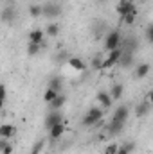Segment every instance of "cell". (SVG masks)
<instances>
[{"mask_svg": "<svg viewBox=\"0 0 153 154\" xmlns=\"http://www.w3.org/2000/svg\"><path fill=\"white\" fill-rule=\"evenodd\" d=\"M101 120H103V109L97 108V106H92V108L85 113V116L81 118V124H83L85 127H94V125H97Z\"/></svg>", "mask_w": 153, "mask_h": 154, "instance_id": "obj_1", "label": "cell"}, {"mask_svg": "<svg viewBox=\"0 0 153 154\" xmlns=\"http://www.w3.org/2000/svg\"><path fill=\"white\" fill-rule=\"evenodd\" d=\"M61 14H63V7H61L60 2H50L49 0L41 5V16H45V18L54 20V18H60Z\"/></svg>", "mask_w": 153, "mask_h": 154, "instance_id": "obj_2", "label": "cell"}, {"mask_svg": "<svg viewBox=\"0 0 153 154\" xmlns=\"http://www.w3.org/2000/svg\"><path fill=\"white\" fill-rule=\"evenodd\" d=\"M119 48L122 52H132L135 54L139 50V38L135 34H124L121 36V43H119Z\"/></svg>", "mask_w": 153, "mask_h": 154, "instance_id": "obj_3", "label": "cell"}, {"mask_svg": "<svg viewBox=\"0 0 153 154\" xmlns=\"http://www.w3.org/2000/svg\"><path fill=\"white\" fill-rule=\"evenodd\" d=\"M121 31L119 29H112L105 34V50L110 52V50H115L119 48V43H121Z\"/></svg>", "mask_w": 153, "mask_h": 154, "instance_id": "obj_4", "label": "cell"}, {"mask_svg": "<svg viewBox=\"0 0 153 154\" xmlns=\"http://www.w3.org/2000/svg\"><path fill=\"white\" fill-rule=\"evenodd\" d=\"M61 122H65V116L61 113V109H58V111H49V113H47L45 120H43V125H45V129L49 131L52 125L61 124Z\"/></svg>", "mask_w": 153, "mask_h": 154, "instance_id": "obj_5", "label": "cell"}, {"mask_svg": "<svg viewBox=\"0 0 153 154\" xmlns=\"http://www.w3.org/2000/svg\"><path fill=\"white\" fill-rule=\"evenodd\" d=\"M121 68L128 70V68H133L135 66V54L132 52H122L121 50V57H119V63H117Z\"/></svg>", "mask_w": 153, "mask_h": 154, "instance_id": "obj_6", "label": "cell"}, {"mask_svg": "<svg viewBox=\"0 0 153 154\" xmlns=\"http://www.w3.org/2000/svg\"><path fill=\"white\" fill-rule=\"evenodd\" d=\"M119 57H121V48H115V50H110L108 56L103 59V66L101 68H112L119 63Z\"/></svg>", "mask_w": 153, "mask_h": 154, "instance_id": "obj_7", "label": "cell"}, {"mask_svg": "<svg viewBox=\"0 0 153 154\" xmlns=\"http://www.w3.org/2000/svg\"><path fill=\"white\" fill-rule=\"evenodd\" d=\"M0 20L4 23H15V20H16V9H15V5H5L2 9V13H0Z\"/></svg>", "mask_w": 153, "mask_h": 154, "instance_id": "obj_8", "label": "cell"}, {"mask_svg": "<svg viewBox=\"0 0 153 154\" xmlns=\"http://www.w3.org/2000/svg\"><path fill=\"white\" fill-rule=\"evenodd\" d=\"M65 104H67V95H65V93H58V95L49 102V111H58V109H61Z\"/></svg>", "mask_w": 153, "mask_h": 154, "instance_id": "obj_9", "label": "cell"}, {"mask_svg": "<svg viewBox=\"0 0 153 154\" xmlns=\"http://www.w3.org/2000/svg\"><path fill=\"white\" fill-rule=\"evenodd\" d=\"M65 122H61V124H56V125H52L50 129H49V138L52 140V142H56V140H60L63 134H65Z\"/></svg>", "mask_w": 153, "mask_h": 154, "instance_id": "obj_10", "label": "cell"}, {"mask_svg": "<svg viewBox=\"0 0 153 154\" xmlns=\"http://www.w3.org/2000/svg\"><path fill=\"white\" fill-rule=\"evenodd\" d=\"M124 125L126 124H122V122H117V120H110L108 122V125H106V133L110 134V136H119L121 133H122V129H124Z\"/></svg>", "mask_w": 153, "mask_h": 154, "instance_id": "obj_11", "label": "cell"}, {"mask_svg": "<svg viewBox=\"0 0 153 154\" xmlns=\"http://www.w3.org/2000/svg\"><path fill=\"white\" fill-rule=\"evenodd\" d=\"M135 9H137V7H135V2H133V0L119 2V5H117V14H119V18H122L124 14H128V13L135 11Z\"/></svg>", "mask_w": 153, "mask_h": 154, "instance_id": "obj_12", "label": "cell"}, {"mask_svg": "<svg viewBox=\"0 0 153 154\" xmlns=\"http://www.w3.org/2000/svg\"><path fill=\"white\" fill-rule=\"evenodd\" d=\"M108 31H110V29H108V25H106L105 20L97 18V20L94 22V38H101V36H105Z\"/></svg>", "mask_w": 153, "mask_h": 154, "instance_id": "obj_13", "label": "cell"}, {"mask_svg": "<svg viewBox=\"0 0 153 154\" xmlns=\"http://www.w3.org/2000/svg\"><path fill=\"white\" fill-rule=\"evenodd\" d=\"M96 100L99 102V106H101V109H108V108L112 106V102H114L108 91H99V93L96 95Z\"/></svg>", "mask_w": 153, "mask_h": 154, "instance_id": "obj_14", "label": "cell"}, {"mask_svg": "<svg viewBox=\"0 0 153 154\" xmlns=\"http://www.w3.org/2000/svg\"><path fill=\"white\" fill-rule=\"evenodd\" d=\"M150 111H151V102H150V99L142 100V102L135 108V115H137V118H144V116H148L150 115Z\"/></svg>", "mask_w": 153, "mask_h": 154, "instance_id": "obj_15", "label": "cell"}, {"mask_svg": "<svg viewBox=\"0 0 153 154\" xmlns=\"http://www.w3.org/2000/svg\"><path fill=\"white\" fill-rule=\"evenodd\" d=\"M128 116H130V108L128 106H119L117 109H115V113H114V120H117V122H122V124H126V120H128Z\"/></svg>", "mask_w": 153, "mask_h": 154, "instance_id": "obj_16", "label": "cell"}, {"mask_svg": "<svg viewBox=\"0 0 153 154\" xmlns=\"http://www.w3.org/2000/svg\"><path fill=\"white\" fill-rule=\"evenodd\" d=\"M67 65H69L72 70H76V72H85V70H86V63H85L81 57H74V56H70L69 61H67Z\"/></svg>", "mask_w": 153, "mask_h": 154, "instance_id": "obj_17", "label": "cell"}, {"mask_svg": "<svg viewBox=\"0 0 153 154\" xmlns=\"http://www.w3.org/2000/svg\"><path fill=\"white\" fill-rule=\"evenodd\" d=\"M15 134H16V127H15L13 124H0V136H2V138L11 140Z\"/></svg>", "mask_w": 153, "mask_h": 154, "instance_id": "obj_18", "label": "cell"}, {"mask_svg": "<svg viewBox=\"0 0 153 154\" xmlns=\"http://www.w3.org/2000/svg\"><path fill=\"white\" fill-rule=\"evenodd\" d=\"M47 88L54 90L56 93H61V90H63V77L61 75H52L49 79V86H47Z\"/></svg>", "mask_w": 153, "mask_h": 154, "instance_id": "obj_19", "label": "cell"}, {"mask_svg": "<svg viewBox=\"0 0 153 154\" xmlns=\"http://www.w3.org/2000/svg\"><path fill=\"white\" fill-rule=\"evenodd\" d=\"M150 70H151L150 63H139V65H135V79H144V77H148Z\"/></svg>", "mask_w": 153, "mask_h": 154, "instance_id": "obj_20", "label": "cell"}, {"mask_svg": "<svg viewBox=\"0 0 153 154\" xmlns=\"http://www.w3.org/2000/svg\"><path fill=\"white\" fill-rule=\"evenodd\" d=\"M122 93H124V86H122L121 82H117V84H114V86L110 88V97H112V100H121V99H122Z\"/></svg>", "mask_w": 153, "mask_h": 154, "instance_id": "obj_21", "label": "cell"}, {"mask_svg": "<svg viewBox=\"0 0 153 154\" xmlns=\"http://www.w3.org/2000/svg\"><path fill=\"white\" fill-rule=\"evenodd\" d=\"M43 38H45V32L41 31V29H33L31 32H29V41L31 43H43Z\"/></svg>", "mask_w": 153, "mask_h": 154, "instance_id": "obj_22", "label": "cell"}, {"mask_svg": "<svg viewBox=\"0 0 153 154\" xmlns=\"http://www.w3.org/2000/svg\"><path fill=\"white\" fill-rule=\"evenodd\" d=\"M69 57H70L69 50H67V48H61L60 52L54 54V63H58V65H65V63L69 61Z\"/></svg>", "mask_w": 153, "mask_h": 154, "instance_id": "obj_23", "label": "cell"}, {"mask_svg": "<svg viewBox=\"0 0 153 154\" xmlns=\"http://www.w3.org/2000/svg\"><path fill=\"white\" fill-rule=\"evenodd\" d=\"M45 36H50V38H56L58 34H60V25L56 23V22H50L47 27H45Z\"/></svg>", "mask_w": 153, "mask_h": 154, "instance_id": "obj_24", "label": "cell"}, {"mask_svg": "<svg viewBox=\"0 0 153 154\" xmlns=\"http://www.w3.org/2000/svg\"><path fill=\"white\" fill-rule=\"evenodd\" d=\"M122 23H126V25H133L135 23V20H137V9L135 11H132V13H128V14H124L122 18H119Z\"/></svg>", "mask_w": 153, "mask_h": 154, "instance_id": "obj_25", "label": "cell"}, {"mask_svg": "<svg viewBox=\"0 0 153 154\" xmlns=\"http://www.w3.org/2000/svg\"><path fill=\"white\" fill-rule=\"evenodd\" d=\"M29 16L34 18V20H38L40 16H41V5H38V4L29 5Z\"/></svg>", "mask_w": 153, "mask_h": 154, "instance_id": "obj_26", "label": "cell"}, {"mask_svg": "<svg viewBox=\"0 0 153 154\" xmlns=\"http://www.w3.org/2000/svg\"><path fill=\"white\" fill-rule=\"evenodd\" d=\"M40 50H41V45L40 43H31L29 41V45H27V54L29 56H38Z\"/></svg>", "mask_w": 153, "mask_h": 154, "instance_id": "obj_27", "label": "cell"}, {"mask_svg": "<svg viewBox=\"0 0 153 154\" xmlns=\"http://www.w3.org/2000/svg\"><path fill=\"white\" fill-rule=\"evenodd\" d=\"M43 147H45V140H38V142H34L33 147H31V154H41Z\"/></svg>", "mask_w": 153, "mask_h": 154, "instance_id": "obj_28", "label": "cell"}, {"mask_svg": "<svg viewBox=\"0 0 153 154\" xmlns=\"http://www.w3.org/2000/svg\"><path fill=\"white\" fill-rule=\"evenodd\" d=\"M56 95H58V93H56L54 90H50V88H47V90H45V93H43V100H45V102L49 104V102H50V100H52V99H54Z\"/></svg>", "mask_w": 153, "mask_h": 154, "instance_id": "obj_29", "label": "cell"}, {"mask_svg": "<svg viewBox=\"0 0 153 154\" xmlns=\"http://www.w3.org/2000/svg\"><path fill=\"white\" fill-rule=\"evenodd\" d=\"M144 36H146V41L148 43H153V23H148V27L144 31Z\"/></svg>", "mask_w": 153, "mask_h": 154, "instance_id": "obj_30", "label": "cell"}, {"mask_svg": "<svg viewBox=\"0 0 153 154\" xmlns=\"http://www.w3.org/2000/svg\"><path fill=\"white\" fill-rule=\"evenodd\" d=\"M101 66H103V59H101V57H97V56H96V57H92V68H94V70H99Z\"/></svg>", "mask_w": 153, "mask_h": 154, "instance_id": "obj_31", "label": "cell"}, {"mask_svg": "<svg viewBox=\"0 0 153 154\" xmlns=\"http://www.w3.org/2000/svg\"><path fill=\"white\" fill-rule=\"evenodd\" d=\"M117 149H119L117 143H110V145L105 147V154H117Z\"/></svg>", "mask_w": 153, "mask_h": 154, "instance_id": "obj_32", "label": "cell"}, {"mask_svg": "<svg viewBox=\"0 0 153 154\" xmlns=\"http://www.w3.org/2000/svg\"><path fill=\"white\" fill-rule=\"evenodd\" d=\"M121 147H122V149H126V151H128L130 154L135 151V143H133V142H124V143H122Z\"/></svg>", "mask_w": 153, "mask_h": 154, "instance_id": "obj_33", "label": "cell"}, {"mask_svg": "<svg viewBox=\"0 0 153 154\" xmlns=\"http://www.w3.org/2000/svg\"><path fill=\"white\" fill-rule=\"evenodd\" d=\"M5 97H7V88L5 84H0V100H5Z\"/></svg>", "mask_w": 153, "mask_h": 154, "instance_id": "obj_34", "label": "cell"}, {"mask_svg": "<svg viewBox=\"0 0 153 154\" xmlns=\"http://www.w3.org/2000/svg\"><path fill=\"white\" fill-rule=\"evenodd\" d=\"M13 151H15V149H13L11 142H9V143H7V145H5V147L2 149V154H13Z\"/></svg>", "mask_w": 153, "mask_h": 154, "instance_id": "obj_35", "label": "cell"}, {"mask_svg": "<svg viewBox=\"0 0 153 154\" xmlns=\"http://www.w3.org/2000/svg\"><path fill=\"white\" fill-rule=\"evenodd\" d=\"M7 143H9V140H7V138H2V136H0V152H2V149H4V147H5Z\"/></svg>", "mask_w": 153, "mask_h": 154, "instance_id": "obj_36", "label": "cell"}, {"mask_svg": "<svg viewBox=\"0 0 153 154\" xmlns=\"http://www.w3.org/2000/svg\"><path fill=\"white\" fill-rule=\"evenodd\" d=\"M117 154H130V152H128L126 149H122V147L119 145V149H117Z\"/></svg>", "mask_w": 153, "mask_h": 154, "instance_id": "obj_37", "label": "cell"}, {"mask_svg": "<svg viewBox=\"0 0 153 154\" xmlns=\"http://www.w3.org/2000/svg\"><path fill=\"white\" fill-rule=\"evenodd\" d=\"M2 108H4V100H0V111H2Z\"/></svg>", "mask_w": 153, "mask_h": 154, "instance_id": "obj_38", "label": "cell"}, {"mask_svg": "<svg viewBox=\"0 0 153 154\" xmlns=\"http://www.w3.org/2000/svg\"><path fill=\"white\" fill-rule=\"evenodd\" d=\"M50 2H61V0H50Z\"/></svg>", "mask_w": 153, "mask_h": 154, "instance_id": "obj_39", "label": "cell"}, {"mask_svg": "<svg viewBox=\"0 0 153 154\" xmlns=\"http://www.w3.org/2000/svg\"><path fill=\"white\" fill-rule=\"evenodd\" d=\"M119 2H128V0H119Z\"/></svg>", "mask_w": 153, "mask_h": 154, "instance_id": "obj_40", "label": "cell"}, {"mask_svg": "<svg viewBox=\"0 0 153 154\" xmlns=\"http://www.w3.org/2000/svg\"><path fill=\"white\" fill-rule=\"evenodd\" d=\"M139 2H148V0H139Z\"/></svg>", "mask_w": 153, "mask_h": 154, "instance_id": "obj_41", "label": "cell"}]
</instances>
